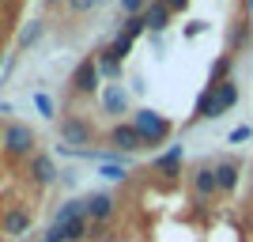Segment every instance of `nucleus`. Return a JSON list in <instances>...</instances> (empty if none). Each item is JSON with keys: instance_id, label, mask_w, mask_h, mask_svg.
Returning a JSON list of instances; mask_svg holds the SVG:
<instances>
[{"instance_id": "obj_23", "label": "nucleus", "mask_w": 253, "mask_h": 242, "mask_svg": "<svg viewBox=\"0 0 253 242\" xmlns=\"http://www.w3.org/2000/svg\"><path fill=\"white\" fill-rule=\"evenodd\" d=\"M250 137H253V125H238V129H231L227 140H231V144H242V140H250Z\"/></svg>"}, {"instance_id": "obj_7", "label": "nucleus", "mask_w": 253, "mask_h": 242, "mask_svg": "<svg viewBox=\"0 0 253 242\" xmlns=\"http://www.w3.org/2000/svg\"><path fill=\"white\" fill-rule=\"evenodd\" d=\"M238 102V84H219V87H211V117H219V114H227L231 106Z\"/></svg>"}, {"instance_id": "obj_12", "label": "nucleus", "mask_w": 253, "mask_h": 242, "mask_svg": "<svg viewBox=\"0 0 253 242\" xmlns=\"http://www.w3.org/2000/svg\"><path fill=\"white\" fill-rule=\"evenodd\" d=\"M0 227H4V235H11V239H19V235L31 231V212L27 208H11L4 220H0Z\"/></svg>"}, {"instance_id": "obj_2", "label": "nucleus", "mask_w": 253, "mask_h": 242, "mask_svg": "<svg viewBox=\"0 0 253 242\" xmlns=\"http://www.w3.org/2000/svg\"><path fill=\"white\" fill-rule=\"evenodd\" d=\"M132 125H136V133L144 137V144H163V140L170 137V121L163 114H155V110H136L132 114Z\"/></svg>"}, {"instance_id": "obj_8", "label": "nucleus", "mask_w": 253, "mask_h": 242, "mask_svg": "<svg viewBox=\"0 0 253 242\" xmlns=\"http://www.w3.org/2000/svg\"><path fill=\"white\" fill-rule=\"evenodd\" d=\"M238 174H242V170H238L234 159H219V163H215V186H219V193L238 190Z\"/></svg>"}, {"instance_id": "obj_15", "label": "nucleus", "mask_w": 253, "mask_h": 242, "mask_svg": "<svg viewBox=\"0 0 253 242\" xmlns=\"http://www.w3.org/2000/svg\"><path fill=\"white\" fill-rule=\"evenodd\" d=\"M87 216V200H64V208L57 212L53 223H72V220H84Z\"/></svg>"}, {"instance_id": "obj_3", "label": "nucleus", "mask_w": 253, "mask_h": 242, "mask_svg": "<svg viewBox=\"0 0 253 242\" xmlns=\"http://www.w3.org/2000/svg\"><path fill=\"white\" fill-rule=\"evenodd\" d=\"M98 80H102V72H98V57H84V61L76 64V72H72V91H76V95H95Z\"/></svg>"}, {"instance_id": "obj_26", "label": "nucleus", "mask_w": 253, "mask_h": 242, "mask_svg": "<svg viewBox=\"0 0 253 242\" xmlns=\"http://www.w3.org/2000/svg\"><path fill=\"white\" fill-rule=\"evenodd\" d=\"M38 34H42V23H31V27H27V31L19 34V42H23V46H31L34 38H38Z\"/></svg>"}, {"instance_id": "obj_17", "label": "nucleus", "mask_w": 253, "mask_h": 242, "mask_svg": "<svg viewBox=\"0 0 253 242\" xmlns=\"http://www.w3.org/2000/svg\"><path fill=\"white\" fill-rule=\"evenodd\" d=\"M231 64H234V57H231V53H223L219 61L211 64V87H219V84H227V76H231Z\"/></svg>"}, {"instance_id": "obj_29", "label": "nucleus", "mask_w": 253, "mask_h": 242, "mask_svg": "<svg viewBox=\"0 0 253 242\" xmlns=\"http://www.w3.org/2000/svg\"><path fill=\"white\" fill-rule=\"evenodd\" d=\"M246 11H250V15H253V0H246Z\"/></svg>"}, {"instance_id": "obj_22", "label": "nucleus", "mask_w": 253, "mask_h": 242, "mask_svg": "<svg viewBox=\"0 0 253 242\" xmlns=\"http://www.w3.org/2000/svg\"><path fill=\"white\" fill-rule=\"evenodd\" d=\"M102 178H110V182H121V178H128L125 163H106V167H102Z\"/></svg>"}, {"instance_id": "obj_16", "label": "nucleus", "mask_w": 253, "mask_h": 242, "mask_svg": "<svg viewBox=\"0 0 253 242\" xmlns=\"http://www.w3.org/2000/svg\"><path fill=\"white\" fill-rule=\"evenodd\" d=\"M246 42H250V23H234V27H231V34H227V49H231V53H238Z\"/></svg>"}, {"instance_id": "obj_13", "label": "nucleus", "mask_w": 253, "mask_h": 242, "mask_svg": "<svg viewBox=\"0 0 253 242\" xmlns=\"http://www.w3.org/2000/svg\"><path fill=\"white\" fill-rule=\"evenodd\" d=\"M31 178L38 182V186H49V182H57V167H53L49 155H31Z\"/></svg>"}, {"instance_id": "obj_5", "label": "nucleus", "mask_w": 253, "mask_h": 242, "mask_svg": "<svg viewBox=\"0 0 253 242\" xmlns=\"http://www.w3.org/2000/svg\"><path fill=\"white\" fill-rule=\"evenodd\" d=\"M189 186H193V193H197V200L215 197V193H219V186H215V167H197L189 174Z\"/></svg>"}, {"instance_id": "obj_21", "label": "nucleus", "mask_w": 253, "mask_h": 242, "mask_svg": "<svg viewBox=\"0 0 253 242\" xmlns=\"http://www.w3.org/2000/svg\"><path fill=\"white\" fill-rule=\"evenodd\" d=\"M201 117H211V87H204L201 95H197V110H193V121H201Z\"/></svg>"}, {"instance_id": "obj_9", "label": "nucleus", "mask_w": 253, "mask_h": 242, "mask_svg": "<svg viewBox=\"0 0 253 242\" xmlns=\"http://www.w3.org/2000/svg\"><path fill=\"white\" fill-rule=\"evenodd\" d=\"M110 216H114V197H110V193H91V197H87V220L106 223Z\"/></svg>"}, {"instance_id": "obj_6", "label": "nucleus", "mask_w": 253, "mask_h": 242, "mask_svg": "<svg viewBox=\"0 0 253 242\" xmlns=\"http://www.w3.org/2000/svg\"><path fill=\"white\" fill-rule=\"evenodd\" d=\"M110 144H114L117 151H140V147H148V144H144V137L136 133V125H114Z\"/></svg>"}, {"instance_id": "obj_28", "label": "nucleus", "mask_w": 253, "mask_h": 242, "mask_svg": "<svg viewBox=\"0 0 253 242\" xmlns=\"http://www.w3.org/2000/svg\"><path fill=\"white\" fill-rule=\"evenodd\" d=\"M163 4H167L170 11H185V8H189V0H163Z\"/></svg>"}, {"instance_id": "obj_18", "label": "nucleus", "mask_w": 253, "mask_h": 242, "mask_svg": "<svg viewBox=\"0 0 253 242\" xmlns=\"http://www.w3.org/2000/svg\"><path fill=\"white\" fill-rule=\"evenodd\" d=\"M144 31H148L144 15H125V23H121V34H125V38H132V42H136V38H140Z\"/></svg>"}, {"instance_id": "obj_27", "label": "nucleus", "mask_w": 253, "mask_h": 242, "mask_svg": "<svg viewBox=\"0 0 253 242\" xmlns=\"http://www.w3.org/2000/svg\"><path fill=\"white\" fill-rule=\"evenodd\" d=\"M34 106L42 110V117H53V98L49 95H34Z\"/></svg>"}, {"instance_id": "obj_20", "label": "nucleus", "mask_w": 253, "mask_h": 242, "mask_svg": "<svg viewBox=\"0 0 253 242\" xmlns=\"http://www.w3.org/2000/svg\"><path fill=\"white\" fill-rule=\"evenodd\" d=\"M98 72L110 76V80H117V76H121V61H114V57L102 49V53H98Z\"/></svg>"}, {"instance_id": "obj_4", "label": "nucleus", "mask_w": 253, "mask_h": 242, "mask_svg": "<svg viewBox=\"0 0 253 242\" xmlns=\"http://www.w3.org/2000/svg\"><path fill=\"white\" fill-rule=\"evenodd\" d=\"M61 137H64V144H72L76 151H84L80 144H91V137H95V129H91V121H84V117L68 114V117L61 121Z\"/></svg>"}, {"instance_id": "obj_19", "label": "nucleus", "mask_w": 253, "mask_h": 242, "mask_svg": "<svg viewBox=\"0 0 253 242\" xmlns=\"http://www.w3.org/2000/svg\"><path fill=\"white\" fill-rule=\"evenodd\" d=\"M106 53H110L114 61H125L128 53H132V38H125V34H117L114 42H110V49H106Z\"/></svg>"}, {"instance_id": "obj_14", "label": "nucleus", "mask_w": 253, "mask_h": 242, "mask_svg": "<svg viewBox=\"0 0 253 242\" xmlns=\"http://www.w3.org/2000/svg\"><path fill=\"white\" fill-rule=\"evenodd\" d=\"M102 106H106V114H125V110H128V95L117 84H110L102 91Z\"/></svg>"}, {"instance_id": "obj_30", "label": "nucleus", "mask_w": 253, "mask_h": 242, "mask_svg": "<svg viewBox=\"0 0 253 242\" xmlns=\"http://www.w3.org/2000/svg\"><path fill=\"white\" fill-rule=\"evenodd\" d=\"M45 4H57V0H45Z\"/></svg>"}, {"instance_id": "obj_11", "label": "nucleus", "mask_w": 253, "mask_h": 242, "mask_svg": "<svg viewBox=\"0 0 253 242\" xmlns=\"http://www.w3.org/2000/svg\"><path fill=\"white\" fill-rule=\"evenodd\" d=\"M155 170L167 174V178H178L181 174V144H170L163 155H155Z\"/></svg>"}, {"instance_id": "obj_25", "label": "nucleus", "mask_w": 253, "mask_h": 242, "mask_svg": "<svg viewBox=\"0 0 253 242\" xmlns=\"http://www.w3.org/2000/svg\"><path fill=\"white\" fill-rule=\"evenodd\" d=\"M125 15H144V0H117Z\"/></svg>"}, {"instance_id": "obj_10", "label": "nucleus", "mask_w": 253, "mask_h": 242, "mask_svg": "<svg viewBox=\"0 0 253 242\" xmlns=\"http://www.w3.org/2000/svg\"><path fill=\"white\" fill-rule=\"evenodd\" d=\"M170 15H174V11H170L163 0H155V4L144 8V23H148V31H155V34H163L170 27Z\"/></svg>"}, {"instance_id": "obj_1", "label": "nucleus", "mask_w": 253, "mask_h": 242, "mask_svg": "<svg viewBox=\"0 0 253 242\" xmlns=\"http://www.w3.org/2000/svg\"><path fill=\"white\" fill-rule=\"evenodd\" d=\"M0 144H4V151H8L11 159H23V155H31L34 151V129L31 125H23V121H11L4 133H0Z\"/></svg>"}, {"instance_id": "obj_24", "label": "nucleus", "mask_w": 253, "mask_h": 242, "mask_svg": "<svg viewBox=\"0 0 253 242\" xmlns=\"http://www.w3.org/2000/svg\"><path fill=\"white\" fill-rule=\"evenodd\" d=\"M102 0H68V8L76 11V15H84V11H91V8H98Z\"/></svg>"}]
</instances>
